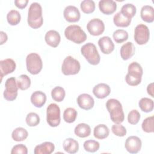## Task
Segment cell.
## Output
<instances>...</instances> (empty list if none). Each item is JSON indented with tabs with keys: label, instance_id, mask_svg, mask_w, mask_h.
Segmentation results:
<instances>
[{
	"label": "cell",
	"instance_id": "obj_29",
	"mask_svg": "<svg viewBox=\"0 0 154 154\" xmlns=\"http://www.w3.org/2000/svg\"><path fill=\"white\" fill-rule=\"evenodd\" d=\"M28 131L22 127L16 128L13 130L11 134L12 138L16 141H23L28 137Z\"/></svg>",
	"mask_w": 154,
	"mask_h": 154
},
{
	"label": "cell",
	"instance_id": "obj_44",
	"mask_svg": "<svg viewBox=\"0 0 154 154\" xmlns=\"http://www.w3.org/2000/svg\"><path fill=\"white\" fill-rule=\"evenodd\" d=\"M0 35H1V43H0V45H2L7 41L8 37H7V34L5 32H4V31H2L0 32Z\"/></svg>",
	"mask_w": 154,
	"mask_h": 154
},
{
	"label": "cell",
	"instance_id": "obj_42",
	"mask_svg": "<svg viewBox=\"0 0 154 154\" xmlns=\"http://www.w3.org/2000/svg\"><path fill=\"white\" fill-rule=\"evenodd\" d=\"M11 153H22V154H27L28 153V149L27 147L23 144H19L15 145L13 147Z\"/></svg>",
	"mask_w": 154,
	"mask_h": 154
},
{
	"label": "cell",
	"instance_id": "obj_41",
	"mask_svg": "<svg viewBox=\"0 0 154 154\" xmlns=\"http://www.w3.org/2000/svg\"><path fill=\"white\" fill-rule=\"evenodd\" d=\"M112 133L118 137H124L126 134V129L121 124H114L111 127Z\"/></svg>",
	"mask_w": 154,
	"mask_h": 154
},
{
	"label": "cell",
	"instance_id": "obj_12",
	"mask_svg": "<svg viewBox=\"0 0 154 154\" xmlns=\"http://www.w3.org/2000/svg\"><path fill=\"white\" fill-rule=\"evenodd\" d=\"M141 140L137 136H130L128 137L125 143V149L131 153H138L141 150Z\"/></svg>",
	"mask_w": 154,
	"mask_h": 154
},
{
	"label": "cell",
	"instance_id": "obj_19",
	"mask_svg": "<svg viewBox=\"0 0 154 154\" xmlns=\"http://www.w3.org/2000/svg\"><path fill=\"white\" fill-rule=\"evenodd\" d=\"M45 40L48 45L53 48H56L60 43L61 37L59 32L57 31L49 30L46 33Z\"/></svg>",
	"mask_w": 154,
	"mask_h": 154
},
{
	"label": "cell",
	"instance_id": "obj_4",
	"mask_svg": "<svg viewBox=\"0 0 154 154\" xmlns=\"http://www.w3.org/2000/svg\"><path fill=\"white\" fill-rule=\"evenodd\" d=\"M64 35L68 40L76 44H81L87 39V34L80 26L71 25L64 30Z\"/></svg>",
	"mask_w": 154,
	"mask_h": 154
},
{
	"label": "cell",
	"instance_id": "obj_33",
	"mask_svg": "<svg viewBox=\"0 0 154 154\" xmlns=\"http://www.w3.org/2000/svg\"><path fill=\"white\" fill-rule=\"evenodd\" d=\"M77 111L73 108H67L63 112V119L68 123L74 122L77 117Z\"/></svg>",
	"mask_w": 154,
	"mask_h": 154
},
{
	"label": "cell",
	"instance_id": "obj_5",
	"mask_svg": "<svg viewBox=\"0 0 154 154\" xmlns=\"http://www.w3.org/2000/svg\"><path fill=\"white\" fill-rule=\"evenodd\" d=\"M81 52L89 64L96 66L100 63V55L93 43L89 42L84 45L81 48Z\"/></svg>",
	"mask_w": 154,
	"mask_h": 154
},
{
	"label": "cell",
	"instance_id": "obj_16",
	"mask_svg": "<svg viewBox=\"0 0 154 154\" xmlns=\"http://www.w3.org/2000/svg\"><path fill=\"white\" fill-rule=\"evenodd\" d=\"M100 11L106 15L114 13L117 9V4L113 0H101L99 2Z\"/></svg>",
	"mask_w": 154,
	"mask_h": 154
},
{
	"label": "cell",
	"instance_id": "obj_3",
	"mask_svg": "<svg viewBox=\"0 0 154 154\" xmlns=\"http://www.w3.org/2000/svg\"><path fill=\"white\" fill-rule=\"evenodd\" d=\"M128 72L125 76L126 83L131 86H136L141 82L143 73L141 65L137 62H132L128 66Z\"/></svg>",
	"mask_w": 154,
	"mask_h": 154
},
{
	"label": "cell",
	"instance_id": "obj_39",
	"mask_svg": "<svg viewBox=\"0 0 154 154\" xmlns=\"http://www.w3.org/2000/svg\"><path fill=\"white\" fill-rule=\"evenodd\" d=\"M154 117L153 116L146 118L141 125L143 130L147 133H152L154 131L153 128Z\"/></svg>",
	"mask_w": 154,
	"mask_h": 154
},
{
	"label": "cell",
	"instance_id": "obj_45",
	"mask_svg": "<svg viewBox=\"0 0 154 154\" xmlns=\"http://www.w3.org/2000/svg\"><path fill=\"white\" fill-rule=\"evenodd\" d=\"M147 93L152 96V97H154V94H153V83L151 82L150 84H149L147 87Z\"/></svg>",
	"mask_w": 154,
	"mask_h": 154
},
{
	"label": "cell",
	"instance_id": "obj_9",
	"mask_svg": "<svg viewBox=\"0 0 154 154\" xmlns=\"http://www.w3.org/2000/svg\"><path fill=\"white\" fill-rule=\"evenodd\" d=\"M5 90L3 93L4 97L8 101L15 100L17 96L18 87L16 78L10 77L8 78L5 82Z\"/></svg>",
	"mask_w": 154,
	"mask_h": 154
},
{
	"label": "cell",
	"instance_id": "obj_13",
	"mask_svg": "<svg viewBox=\"0 0 154 154\" xmlns=\"http://www.w3.org/2000/svg\"><path fill=\"white\" fill-rule=\"evenodd\" d=\"M16 64L15 61L11 58H6L0 61L1 81L4 76L13 72L16 69Z\"/></svg>",
	"mask_w": 154,
	"mask_h": 154
},
{
	"label": "cell",
	"instance_id": "obj_43",
	"mask_svg": "<svg viewBox=\"0 0 154 154\" xmlns=\"http://www.w3.org/2000/svg\"><path fill=\"white\" fill-rule=\"evenodd\" d=\"M28 3V0H15L14 1L15 5L20 9L25 8L27 6Z\"/></svg>",
	"mask_w": 154,
	"mask_h": 154
},
{
	"label": "cell",
	"instance_id": "obj_8",
	"mask_svg": "<svg viewBox=\"0 0 154 154\" xmlns=\"http://www.w3.org/2000/svg\"><path fill=\"white\" fill-rule=\"evenodd\" d=\"M46 121L51 127L58 126L61 122L60 108L58 105L52 103L46 108Z\"/></svg>",
	"mask_w": 154,
	"mask_h": 154
},
{
	"label": "cell",
	"instance_id": "obj_25",
	"mask_svg": "<svg viewBox=\"0 0 154 154\" xmlns=\"http://www.w3.org/2000/svg\"><path fill=\"white\" fill-rule=\"evenodd\" d=\"M109 134V129L108 126L104 124H99L94 127L93 135L95 138L99 140H103L108 137Z\"/></svg>",
	"mask_w": 154,
	"mask_h": 154
},
{
	"label": "cell",
	"instance_id": "obj_40",
	"mask_svg": "<svg viewBox=\"0 0 154 154\" xmlns=\"http://www.w3.org/2000/svg\"><path fill=\"white\" fill-rule=\"evenodd\" d=\"M140 119V114L137 109L131 110L128 115V121L131 125H136Z\"/></svg>",
	"mask_w": 154,
	"mask_h": 154
},
{
	"label": "cell",
	"instance_id": "obj_38",
	"mask_svg": "<svg viewBox=\"0 0 154 154\" xmlns=\"http://www.w3.org/2000/svg\"><path fill=\"white\" fill-rule=\"evenodd\" d=\"M25 121L26 124L31 127L35 126L38 125L40 123V119L39 116L35 112H29L28 113L25 118Z\"/></svg>",
	"mask_w": 154,
	"mask_h": 154
},
{
	"label": "cell",
	"instance_id": "obj_22",
	"mask_svg": "<svg viewBox=\"0 0 154 154\" xmlns=\"http://www.w3.org/2000/svg\"><path fill=\"white\" fill-rule=\"evenodd\" d=\"M55 150V146L53 143L45 141L37 145L34 150L35 154H51Z\"/></svg>",
	"mask_w": 154,
	"mask_h": 154
},
{
	"label": "cell",
	"instance_id": "obj_35",
	"mask_svg": "<svg viewBox=\"0 0 154 154\" xmlns=\"http://www.w3.org/2000/svg\"><path fill=\"white\" fill-rule=\"evenodd\" d=\"M112 37L117 43H122L128 38V33L124 29H117L112 34Z\"/></svg>",
	"mask_w": 154,
	"mask_h": 154
},
{
	"label": "cell",
	"instance_id": "obj_28",
	"mask_svg": "<svg viewBox=\"0 0 154 154\" xmlns=\"http://www.w3.org/2000/svg\"><path fill=\"white\" fill-rule=\"evenodd\" d=\"M132 19H128L123 16L120 11L117 13L113 17L114 23L119 27H127L131 22Z\"/></svg>",
	"mask_w": 154,
	"mask_h": 154
},
{
	"label": "cell",
	"instance_id": "obj_7",
	"mask_svg": "<svg viewBox=\"0 0 154 154\" xmlns=\"http://www.w3.org/2000/svg\"><path fill=\"white\" fill-rule=\"evenodd\" d=\"M80 69V63L72 56H67L63 60L61 66V72L64 75L78 74Z\"/></svg>",
	"mask_w": 154,
	"mask_h": 154
},
{
	"label": "cell",
	"instance_id": "obj_36",
	"mask_svg": "<svg viewBox=\"0 0 154 154\" xmlns=\"http://www.w3.org/2000/svg\"><path fill=\"white\" fill-rule=\"evenodd\" d=\"M80 7L84 13L90 14L94 11L95 3L92 0H84L81 2Z\"/></svg>",
	"mask_w": 154,
	"mask_h": 154
},
{
	"label": "cell",
	"instance_id": "obj_21",
	"mask_svg": "<svg viewBox=\"0 0 154 154\" xmlns=\"http://www.w3.org/2000/svg\"><path fill=\"white\" fill-rule=\"evenodd\" d=\"M46 96L42 91H35L31 96L32 104L37 108H42L46 103Z\"/></svg>",
	"mask_w": 154,
	"mask_h": 154
},
{
	"label": "cell",
	"instance_id": "obj_27",
	"mask_svg": "<svg viewBox=\"0 0 154 154\" xmlns=\"http://www.w3.org/2000/svg\"><path fill=\"white\" fill-rule=\"evenodd\" d=\"M120 11L122 14V15L125 17L129 19H132V18L134 17L136 14L137 8L135 6L132 4L128 3L124 4L122 7L121 10Z\"/></svg>",
	"mask_w": 154,
	"mask_h": 154
},
{
	"label": "cell",
	"instance_id": "obj_34",
	"mask_svg": "<svg viewBox=\"0 0 154 154\" xmlns=\"http://www.w3.org/2000/svg\"><path fill=\"white\" fill-rule=\"evenodd\" d=\"M16 82L18 88L21 90H27L31 85L30 78L25 74L20 75L19 77H17Z\"/></svg>",
	"mask_w": 154,
	"mask_h": 154
},
{
	"label": "cell",
	"instance_id": "obj_10",
	"mask_svg": "<svg viewBox=\"0 0 154 154\" xmlns=\"http://www.w3.org/2000/svg\"><path fill=\"white\" fill-rule=\"evenodd\" d=\"M150 38L149 28L144 24L138 25L134 30V40L140 45H143L148 42Z\"/></svg>",
	"mask_w": 154,
	"mask_h": 154
},
{
	"label": "cell",
	"instance_id": "obj_32",
	"mask_svg": "<svg viewBox=\"0 0 154 154\" xmlns=\"http://www.w3.org/2000/svg\"><path fill=\"white\" fill-rule=\"evenodd\" d=\"M65 95L66 92L64 89L60 86H57L52 90V98L56 102H60L63 101L65 97Z\"/></svg>",
	"mask_w": 154,
	"mask_h": 154
},
{
	"label": "cell",
	"instance_id": "obj_14",
	"mask_svg": "<svg viewBox=\"0 0 154 154\" xmlns=\"http://www.w3.org/2000/svg\"><path fill=\"white\" fill-rule=\"evenodd\" d=\"M64 19L69 22H78L81 17V14L78 8L73 5L67 6L63 11Z\"/></svg>",
	"mask_w": 154,
	"mask_h": 154
},
{
	"label": "cell",
	"instance_id": "obj_23",
	"mask_svg": "<svg viewBox=\"0 0 154 154\" xmlns=\"http://www.w3.org/2000/svg\"><path fill=\"white\" fill-rule=\"evenodd\" d=\"M142 20L147 23H152L154 20V8L151 5H144L140 11Z\"/></svg>",
	"mask_w": 154,
	"mask_h": 154
},
{
	"label": "cell",
	"instance_id": "obj_2",
	"mask_svg": "<svg viewBox=\"0 0 154 154\" xmlns=\"http://www.w3.org/2000/svg\"><path fill=\"white\" fill-rule=\"evenodd\" d=\"M106 107L110 114V119L115 124H120L125 120V114L122 103L116 99H109L106 103Z\"/></svg>",
	"mask_w": 154,
	"mask_h": 154
},
{
	"label": "cell",
	"instance_id": "obj_26",
	"mask_svg": "<svg viewBox=\"0 0 154 154\" xmlns=\"http://www.w3.org/2000/svg\"><path fill=\"white\" fill-rule=\"evenodd\" d=\"M75 134L80 138H85L88 137L91 134L90 126L86 123H79L74 129Z\"/></svg>",
	"mask_w": 154,
	"mask_h": 154
},
{
	"label": "cell",
	"instance_id": "obj_31",
	"mask_svg": "<svg viewBox=\"0 0 154 154\" xmlns=\"http://www.w3.org/2000/svg\"><path fill=\"white\" fill-rule=\"evenodd\" d=\"M21 19L20 13L16 10H10L7 14V20L10 25H17Z\"/></svg>",
	"mask_w": 154,
	"mask_h": 154
},
{
	"label": "cell",
	"instance_id": "obj_15",
	"mask_svg": "<svg viewBox=\"0 0 154 154\" xmlns=\"http://www.w3.org/2000/svg\"><path fill=\"white\" fill-rule=\"evenodd\" d=\"M77 103L78 106L85 110L91 109L94 105V99L88 94L82 93L77 97Z\"/></svg>",
	"mask_w": 154,
	"mask_h": 154
},
{
	"label": "cell",
	"instance_id": "obj_18",
	"mask_svg": "<svg viewBox=\"0 0 154 154\" xmlns=\"http://www.w3.org/2000/svg\"><path fill=\"white\" fill-rule=\"evenodd\" d=\"M93 93L97 98L104 99L110 94L111 88L108 84L100 83L93 87Z\"/></svg>",
	"mask_w": 154,
	"mask_h": 154
},
{
	"label": "cell",
	"instance_id": "obj_37",
	"mask_svg": "<svg viewBox=\"0 0 154 154\" xmlns=\"http://www.w3.org/2000/svg\"><path fill=\"white\" fill-rule=\"evenodd\" d=\"M83 146L85 150L91 153L97 151L100 147L99 143L93 140H88L85 141Z\"/></svg>",
	"mask_w": 154,
	"mask_h": 154
},
{
	"label": "cell",
	"instance_id": "obj_6",
	"mask_svg": "<svg viewBox=\"0 0 154 154\" xmlns=\"http://www.w3.org/2000/svg\"><path fill=\"white\" fill-rule=\"evenodd\" d=\"M27 70L32 75H37L40 72L43 67V63L40 56L37 53H30L26 58Z\"/></svg>",
	"mask_w": 154,
	"mask_h": 154
},
{
	"label": "cell",
	"instance_id": "obj_20",
	"mask_svg": "<svg viewBox=\"0 0 154 154\" xmlns=\"http://www.w3.org/2000/svg\"><path fill=\"white\" fill-rule=\"evenodd\" d=\"M135 48L132 42H128L123 45L120 48V54L123 60L130 59L135 54Z\"/></svg>",
	"mask_w": 154,
	"mask_h": 154
},
{
	"label": "cell",
	"instance_id": "obj_1",
	"mask_svg": "<svg viewBox=\"0 0 154 154\" xmlns=\"http://www.w3.org/2000/svg\"><path fill=\"white\" fill-rule=\"evenodd\" d=\"M27 22L28 25L33 29L41 27L43 23L42 8L38 2H32L28 9Z\"/></svg>",
	"mask_w": 154,
	"mask_h": 154
},
{
	"label": "cell",
	"instance_id": "obj_30",
	"mask_svg": "<svg viewBox=\"0 0 154 154\" xmlns=\"http://www.w3.org/2000/svg\"><path fill=\"white\" fill-rule=\"evenodd\" d=\"M138 105L143 112H150L153 109L154 103L152 99L147 97H143L140 100Z\"/></svg>",
	"mask_w": 154,
	"mask_h": 154
},
{
	"label": "cell",
	"instance_id": "obj_11",
	"mask_svg": "<svg viewBox=\"0 0 154 154\" xmlns=\"http://www.w3.org/2000/svg\"><path fill=\"white\" fill-rule=\"evenodd\" d=\"M87 29L91 35L97 36L104 32L105 24L101 19L94 18L88 22L87 25Z\"/></svg>",
	"mask_w": 154,
	"mask_h": 154
},
{
	"label": "cell",
	"instance_id": "obj_24",
	"mask_svg": "<svg viewBox=\"0 0 154 154\" xmlns=\"http://www.w3.org/2000/svg\"><path fill=\"white\" fill-rule=\"evenodd\" d=\"M63 146L64 150L66 152L71 154L76 153L79 150L78 142L72 138L65 139L63 141Z\"/></svg>",
	"mask_w": 154,
	"mask_h": 154
},
{
	"label": "cell",
	"instance_id": "obj_17",
	"mask_svg": "<svg viewBox=\"0 0 154 154\" xmlns=\"http://www.w3.org/2000/svg\"><path fill=\"white\" fill-rule=\"evenodd\" d=\"M98 45L101 52L104 54H109L114 49V45L108 36H103L98 40Z\"/></svg>",
	"mask_w": 154,
	"mask_h": 154
}]
</instances>
